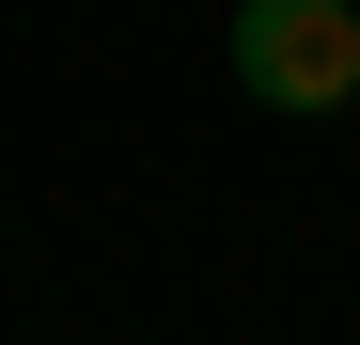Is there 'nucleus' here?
I'll use <instances>...</instances> for the list:
<instances>
[{"instance_id": "f257e3e1", "label": "nucleus", "mask_w": 360, "mask_h": 345, "mask_svg": "<svg viewBox=\"0 0 360 345\" xmlns=\"http://www.w3.org/2000/svg\"><path fill=\"white\" fill-rule=\"evenodd\" d=\"M251 110H360V0H235Z\"/></svg>"}]
</instances>
